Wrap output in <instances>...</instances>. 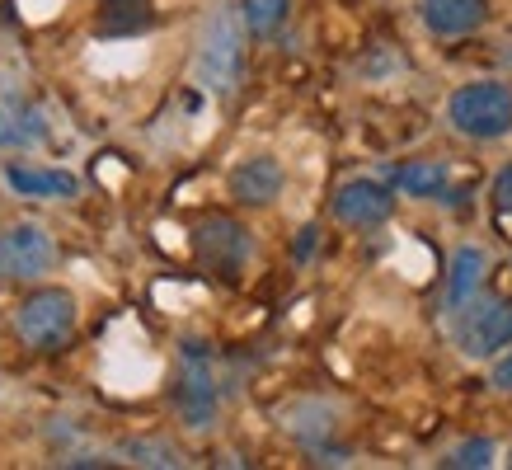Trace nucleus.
<instances>
[{
	"label": "nucleus",
	"mask_w": 512,
	"mask_h": 470,
	"mask_svg": "<svg viewBox=\"0 0 512 470\" xmlns=\"http://www.w3.org/2000/svg\"><path fill=\"white\" fill-rule=\"evenodd\" d=\"M193 71H198V80L212 94H235L240 71H245V33H240L235 10L221 5L217 15L202 24V43H198V62H193Z\"/></svg>",
	"instance_id": "f257e3e1"
},
{
	"label": "nucleus",
	"mask_w": 512,
	"mask_h": 470,
	"mask_svg": "<svg viewBox=\"0 0 512 470\" xmlns=\"http://www.w3.org/2000/svg\"><path fill=\"white\" fill-rule=\"evenodd\" d=\"M447 118L456 123V132L480 141L508 137L512 132V85L498 80H480V85H461L447 99Z\"/></svg>",
	"instance_id": "f03ea898"
},
{
	"label": "nucleus",
	"mask_w": 512,
	"mask_h": 470,
	"mask_svg": "<svg viewBox=\"0 0 512 470\" xmlns=\"http://www.w3.org/2000/svg\"><path fill=\"white\" fill-rule=\"evenodd\" d=\"M15 329H19V339L29 348H38V353L62 348L76 334V297L66 287H38V292H29V297L19 301Z\"/></svg>",
	"instance_id": "7ed1b4c3"
},
{
	"label": "nucleus",
	"mask_w": 512,
	"mask_h": 470,
	"mask_svg": "<svg viewBox=\"0 0 512 470\" xmlns=\"http://www.w3.org/2000/svg\"><path fill=\"white\" fill-rule=\"evenodd\" d=\"M174 405L188 428H207L217 419V376H212V348L198 339H184L179 348V386H174Z\"/></svg>",
	"instance_id": "20e7f679"
},
{
	"label": "nucleus",
	"mask_w": 512,
	"mask_h": 470,
	"mask_svg": "<svg viewBox=\"0 0 512 470\" xmlns=\"http://www.w3.org/2000/svg\"><path fill=\"white\" fill-rule=\"evenodd\" d=\"M57 264V240L33 226V221H15L0 231V282H38Z\"/></svg>",
	"instance_id": "39448f33"
},
{
	"label": "nucleus",
	"mask_w": 512,
	"mask_h": 470,
	"mask_svg": "<svg viewBox=\"0 0 512 470\" xmlns=\"http://www.w3.org/2000/svg\"><path fill=\"white\" fill-rule=\"evenodd\" d=\"M193 254H198L212 273L235 278L249 259V231L231 217H207L198 231H193Z\"/></svg>",
	"instance_id": "423d86ee"
},
{
	"label": "nucleus",
	"mask_w": 512,
	"mask_h": 470,
	"mask_svg": "<svg viewBox=\"0 0 512 470\" xmlns=\"http://www.w3.org/2000/svg\"><path fill=\"white\" fill-rule=\"evenodd\" d=\"M456 344L466 358H494L498 348L512 344V301H484L470 306V315H461L456 325Z\"/></svg>",
	"instance_id": "0eeeda50"
},
{
	"label": "nucleus",
	"mask_w": 512,
	"mask_h": 470,
	"mask_svg": "<svg viewBox=\"0 0 512 470\" xmlns=\"http://www.w3.org/2000/svg\"><path fill=\"white\" fill-rule=\"evenodd\" d=\"M390 207H395V193L386 184H376V179H348V184L334 193V217L343 226H357V231H367V226H381L390 217Z\"/></svg>",
	"instance_id": "6e6552de"
},
{
	"label": "nucleus",
	"mask_w": 512,
	"mask_h": 470,
	"mask_svg": "<svg viewBox=\"0 0 512 470\" xmlns=\"http://www.w3.org/2000/svg\"><path fill=\"white\" fill-rule=\"evenodd\" d=\"M282 184H287V174H282V165L273 156H249V160H240V165L231 170V179H226L231 198H235V203H245V207L278 203Z\"/></svg>",
	"instance_id": "1a4fd4ad"
},
{
	"label": "nucleus",
	"mask_w": 512,
	"mask_h": 470,
	"mask_svg": "<svg viewBox=\"0 0 512 470\" xmlns=\"http://www.w3.org/2000/svg\"><path fill=\"white\" fill-rule=\"evenodd\" d=\"M5 184L19 198H76L80 179L71 170H43V165H5Z\"/></svg>",
	"instance_id": "9d476101"
},
{
	"label": "nucleus",
	"mask_w": 512,
	"mask_h": 470,
	"mask_svg": "<svg viewBox=\"0 0 512 470\" xmlns=\"http://www.w3.org/2000/svg\"><path fill=\"white\" fill-rule=\"evenodd\" d=\"M423 24L437 38H461L484 24V0H423Z\"/></svg>",
	"instance_id": "9b49d317"
},
{
	"label": "nucleus",
	"mask_w": 512,
	"mask_h": 470,
	"mask_svg": "<svg viewBox=\"0 0 512 470\" xmlns=\"http://www.w3.org/2000/svg\"><path fill=\"white\" fill-rule=\"evenodd\" d=\"M151 24H156L151 0H104L99 19H94V29L104 38H132V33H146Z\"/></svg>",
	"instance_id": "f8f14e48"
},
{
	"label": "nucleus",
	"mask_w": 512,
	"mask_h": 470,
	"mask_svg": "<svg viewBox=\"0 0 512 470\" xmlns=\"http://www.w3.org/2000/svg\"><path fill=\"white\" fill-rule=\"evenodd\" d=\"M484 268H489V259H484L480 245H461V250L451 254V278H447V306L451 311L470 306V297L480 292Z\"/></svg>",
	"instance_id": "ddd939ff"
},
{
	"label": "nucleus",
	"mask_w": 512,
	"mask_h": 470,
	"mask_svg": "<svg viewBox=\"0 0 512 470\" xmlns=\"http://www.w3.org/2000/svg\"><path fill=\"white\" fill-rule=\"evenodd\" d=\"M47 137L43 113L29 104H0V151H19V146H38Z\"/></svg>",
	"instance_id": "4468645a"
},
{
	"label": "nucleus",
	"mask_w": 512,
	"mask_h": 470,
	"mask_svg": "<svg viewBox=\"0 0 512 470\" xmlns=\"http://www.w3.org/2000/svg\"><path fill=\"white\" fill-rule=\"evenodd\" d=\"M395 188L414 193V198H437V193H447V165H442V160L400 165V170H395Z\"/></svg>",
	"instance_id": "2eb2a0df"
},
{
	"label": "nucleus",
	"mask_w": 512,
	"mask_h": 470,
	"mask_svg": "<svg viewBox=\"0 0 512 470\" xmlns=\"http://www.w3.org/2000/svg\"><path fill=\"white\" fill-rule=\"evenodd\" d=\"M287 19V0H245V24L254 33H278Z\"/></svg>",
	"instance_id": "dca6fc26"
},
{
	"label": "nucleus",
	"mask_w": 512,
	"mask_h": 470,
	"mask_svg": "<svg viewBox=\"0 0 512 470\" xmlns=\"http://www.w3.org/2000/svg\"><path fill=\"white\" fill-rule=\"evenodd\" d=\"M447 466H456V470H484V466H494V442H484V438H470V442H461L456 452L447 456Z\"/></svg>",
	"instance_id": "f3484780"
},
{
	"label": "nucleus",
	"mask_w": 512,
	"mask_h": 470,
	"mask_svg": "<svg viewBox=\"0 0 512 470\" xmlns=\"http://www.w3.org/2000/svg\"><path fill=\"white\" fill-rule=\"evenodd\" d=\"M123 452L132 456L137 466H184V461H179V452H174V447H165V442H127Z\"/></svg>",
	"instance_id": "a211bd4d"
},
{
	"label": "nucleus",
	"mask_w": 512,
	"mask_h": 470,
	"mask_svg": "<svg viewBox=\"0 0 512 470\" xmlns=\"http://www.w3.org/2000/svg\"><path fill=\"white\" fill-rule=\"evenodd\" d=\"M494 203H498V212H508V217H512V165H508V170H498V179H494Z\"/></svg>",
	"instance_id": "6ab92c4d"
},
{
	"label": "nucleus",
	"mask_w": 512,
	"mask_h": 470,
	"mask_svg": "<svg viewBox=\"0 0 512 470\" xmlns=\"http://www.w3.org/2000/svg\"><path fill=\"white\" fill-rule=\"evenodd\" d=\"M494 386H498V391H512V353L494 367Z\"/></svg>",
	"instance_id": "aec40b11"
}]
</instances>
